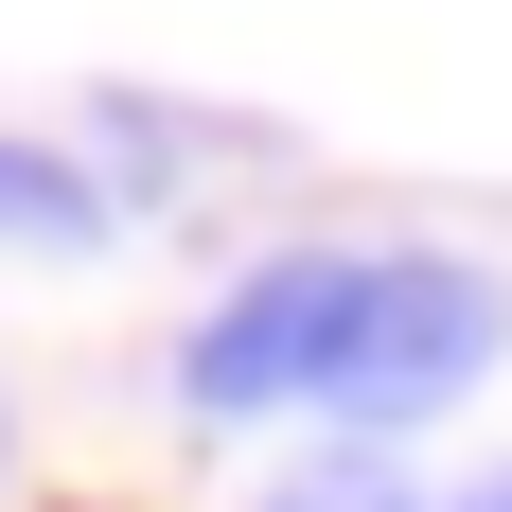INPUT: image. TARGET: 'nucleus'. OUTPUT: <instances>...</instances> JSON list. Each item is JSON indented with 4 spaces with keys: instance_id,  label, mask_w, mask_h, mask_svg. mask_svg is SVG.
Returning <instances> with one entry per match:
<instances>
[{
    "instance_id": "nucleus-1",
    "label": "nucleus",
    "mask_w": 512,
    "mask_h": 512,
    "mask_svg": "<svg viewBox=\"0 0 512 512\" xmlns=\"http://www.w3.org/2000/svg\"><path fill=\"white\" fill-rule=\"evenodd\" d=\"M512 354V283L477 248H265L230 301L177 336V407L195 424H354L407 442L460 389H495Z\"/></svg>"
},
{
    "instance_id": "nucleus-2",
    "label": "nucleus",
    "mask_w": 512,
    "mask_h": 512,
    "mask_svg": "<svg viewBox=\"0 0 512 512\" xmlns=\"http://www.w3.org/2000/svg\"><path fill=\"white\" fill-rule=\"evenodd\" d=\"M106 212H124V195H89V159L0 142V248H106Z\"/></svg>"
},
{
    "instance_id": "nucleus-3",
    "label": "nucleus",
    "mask_w": 512,
    "mask_h": 512,
    "mask_svg": "<svg viewBox=\"0 0 512 512\" xmlns=\"http://www.w3.org/2000/svg\"><path fill=\"white\" fill-rule=\"evenodd\" d=\"M248 512H442V495L407 477V442H354V460H301V477H265Z\"/></svg>"
},
{
    "instance_id": "nucleus-4",
    "label": "nucleus",
    "mask_w": 512,
    "mask_h": 512,
    "mask_svg": "<svg viewBox=\"0 0 512 512\" xmlns=\"http://www.w3.org/2000/svg\"><path fill=\"white\" fill-rule=\"evenodd\" d=\"M460 512H512V477H477V495H460Z\"/></svg>"
}]
</instances>
